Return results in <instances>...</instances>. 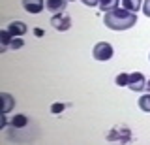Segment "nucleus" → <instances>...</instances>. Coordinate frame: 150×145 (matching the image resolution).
Segmentation results:
<instances>
[{
    "mask_svg": "<svg viewBox=\"0 0 150 145\" xmlns=\"http://www.w3.org/2000/svg\"><path fill=\"white\" fill-rule=\"evenodd\" d=\"M34 34L36 36H43V30H41V29H34Z\"/></svg>",
    "mask_w": 150,
    "mask_h": 145,
    "instance_id": "20",
    "label": "nucleus"
},
{
    "mask_svg": "<svg viewBox=\"0 0 150 145\" xmlns=\"http://www.w3.org/2000/svg\"><path fill=\"white\" fill-rule=\"evenodd\" d=\"M103 23H105V26L109 30H128L131 26H135V23H137V15H135L133 11H128L124 10V8H115V10L111 11H105V15H103Z\"/></svg>",
    "mask_w": 150,
    "mask_h": 145,
    "instance_id": "1",
    "label": "nucleus"
},
{
    "mask_svg": "<svg viewBox=\"0 0 150 145\" xmlns=\"http://www.w3.org/2000/svg\"><path fill=\"white\" fill-rule=\"evenodd\" d=\"M112 53H115V51H112V45L109 44V41H100V44H96L94 49H92L94 59L100 60V62H107V60H111Z\"/></svg>",
    "mask_w": 150,
    "mask_h": 145,
    "instance_id": "3",
    "label": "nucleus"
},
{
    "mask_svg": "<svg viewBox=\"0 0 150 145\" xmlns=\"http://www.w3.org/2000/svg\"><path fill=\"white\" fill-rule=\"evenodd\" d=\"M120 6L128 11H133L137 13V10L143 8V0H120Z\"/></svg>",
    "mask_w": 150,
    "mask_h": 145,
    "instance_id": "10",
    "label": "nucleus"
},
{
    "mask_svg": "<svg viewBox=\"0 0 150 145\" xmlns=\"http://www.w3.org/2000/svg\"><path fill=\"white\" fill-rule=\"evenodd\" d=\"M118 4H120V0H101L100 8H101V11H111L115 8H118Z\"/></svg>",
    "mask_w": 150,
    "mask_h": 145,
    "instance_id": "13",
    "label": "nucleus"
},
{
    "mask_svg": "<svg viewBox=\"0 0 150 145\" xmlns=\"http://www.w3.org/2000/svg\"><path fill=\"white\" fill-rule=\"evenodd\" d=\"M107 139L112 141V143H128V141H131V130H129V126H126V124L112 126V128L109 130V134H107Z\"/></svg>",
    "mask_w": 150,
    "mask_h": 145,
    "instance_id": "2",
    "label": "nucleus"
},
{
    "mask_svg": "<svg viewBox=\"0 0 150 145\" xmlns=\"http://www.w3.org/2000/svg\"><path fill=\"white\" fill-rule=\"evenodd\" d=\"M26 124H28V117L23 115V113H17L11 119V126H13V128H23V126H26Z\"/></svg>",
    "mask_w": 150,
    "mask_h": 145,
    "instance_id": "11",
    "label": "nucleus"
},
{
    "mask_svg": "<svg viewBox=\"0 0 150 145\" xmlns=\"http://www.w3.org/2000/svg\"><path fill=\"white\" fill-rule=\"evenodd\" d=\"M81 2L84 4V6H88V8H94V6H100L101 0H81Z\"/></svg>",
    "mask_w": 150,
    "mask_h": 145,
    "instance_id": "17",
    "label": "nucleus"
},
{
    "mask_svg": "<svg viewBox=\"0 0 150 145\" xmlns=\"http://www.w3.org/2000/svg\"><path fill=\"white\" fill-rule=\"evenodd\" d=\"M139 107L143 111H146V113H150V92L148 94H143L139 98Z\"/></svg>",
    "mask_w": 150,
    "mask_h": 145,
    "instance_id": "14",
    "label": "nucleus"
},
{
    "mask_svg": "<svg viewBox=\"0 0 150 145\" xmlns=\"http://www.w3.org/2000/svg\"><path fill=\"white\" fill-rule=\"evenodd\" d=\"M144 89H146V91H150V81H146V87H144Z\"/></svg>",
    "mask_w": 150,
    "mask_h": 145,
    "instance_id": "21",
    "label": "nucleus"
},
{
    "mask_svg": "<svg viewBox=\"0 0 150 145\" xmlns=\"http://www.w3.org/2000/svg\"><path fill=\"white\" fill-rule=\"evenodd\" d=\"M23 45H25V44H23L21 36H13V38H11V45H9V47H11V49H21Z\"/></svg>",
    "mask_w": 150,
    "mask_h": 145,
    "instance_id": "16",
    "label": "nucleus"
},
{
    "mask_svg": "<svg viewBox=\"0 0 150 145\" xmlns=\"http://www.w3.org/2000/svg\"><path fill=\"white\" fill-rule=\"evenodd\" d=\"M0 98H2V113H9L13 109V106H15V98L8 94V92H2Z\"/></svg>",
    "mask_w": 150,
    "mask_h": 145,
    "instance_id": "9",
    "label": "nucleus"
},
{
    "mask_svg": "<svg viewBox=\"0 0 150 145\" xmlns=\"http://www.w3.org/2000/svg\"><path fill=\"white\" fill-rule=\"evenodd\" d=\"M8 30H9V34H11V36H23L28 30V26L23 21H13V23H9V25H8Z\"/></svg>",
    "mask_w": 150,
    "mask_h": 145,
    "instance_id": "8",
    "label": "nucleus"
},
{
    "mask_svg": "<svg viewBox=\"0 0 150 145\" xmlns=\"http://www.w3.org/2000/svg\"><path fill=\"white\" fill-rule=\"evenodd\" d=\"M51 26L58 32H66V30L71 29V17L64 15V13H54L51 17Z\"/></svg>",
    "mask_w": 150,
    "mask_h": 145,
    "instance_id": "4",
    "label": "nucleus"
},
{
    "mask_svg": "<svg viewBox=\"0 0 150 145\" xmlns=\"http://www.w3.org/2000/svg\"><path fill=\"white\" fill-rule=\"evenodd\" d=\"M128 87H129V91H133V92H141L146 87V79H144V76L141 72H133V74H129V77H128Z\"/></svg>",
    "mask_w": 150,
    "mask_h": 145,
    "instance_id": "5",
    "label": "nucleus"
},
{
    "mask_svg": "<svg viewBox=\"0 0 150 145\" xmlns=\"http://www.w3.org/2000/svg\"><path fill=\"white\" fill-rule=\"evenodd\" d=\"M11 38H13V36L9 34V30H8V29L0 32V40H2V47H0V51H2V53L9 47V45H11Z\"/></svg>",
    "mask_w": 150,
    "mask_h": 145,
    "instance_id": "12",
    "label": "nucleus"
},
{
    "mask_svg": "<svg viewBox=\"0 0 150 145\" xmlns=\"http://www.w3.org/2000/svg\"><path fill=\"white\" fill-rule=\"evenodd\" d=\"M23 8L25 11L36 15V13H41V10L45 8V0H23Z\"/></svg>",
    "mask_w": 150,
    "mask_h": 145,
    "instance_id": "6",
    "label": "nucleus"
},
{
    "mask_svg": "<svg viewBox=\"0 0 150 145\" xmlns=\"http://www.w3.org/2000/svg\"><path fill=\"white\" fill-rule=\"evenodd\" d=\"M128 77H129V74H124V72H122V74H118V76L115 77V83L118 87H124V85H128Z\"/></svg>",
    "mask_w": 150,
    "mask_h": 145,
    "instance_id": "15",
    "label": "nucleus"
},
{
    "mask_svg": "<svg viewBox=\"0 0 150 145\" xmlns=\"http://www.w3.org/2000/svg\"><path fill=\"white\" fill-rule=\"evenodd\" d=\"M68 2H69V0H45V8L53 13V15H54V13H64Z\"/></svg>",
    "mask_w": 150,
    "mask_h": 145,
    "instance_id": "7",
    "label": "nucleus"
},
{
    "mask_svg": "<svg viewBox=\"0 0 150 145\" xmlns=\"http://www.w3.org/2000/svg\"><path fill=\"white\" fill-rule=\"evenodd\" d=\"M64 104H53V107H51V111H53V113H58V111H62L64 109Z\"/></svg>",
    "mask_w": 150,
    "mask_h": 145,
    "instance_id": "19",
    "label": "nucleus"
},
{
    "mask_svg": "<svg viewBox=\"0 0 150 145\" xmlns=\"http://www.w3.org/2000/svg\"><path fill=\"white\" fill-rule=\"evenodd\" d=\"M143 13L146 17H150V0H144L143 2Z\"/></svg>",
    "mask_w": 150,
    "mask_h": 145,
    "instance_id": "18",
    "label": "nucleus"
}]
</instances>
